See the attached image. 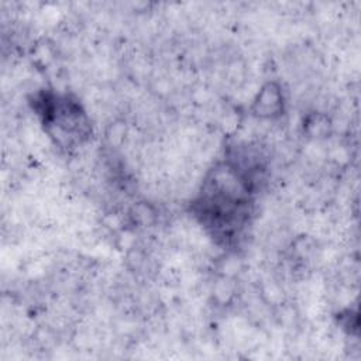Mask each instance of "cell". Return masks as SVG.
<instances>
[{"mask_svg": "<svg viewBox=\"0 0 361 361\" xmlns=\"http://www.w3.org/2000/svg\"><path fill=\"white\" fill-rule=\"evenodd\" d=\"M251 190L250 176L233 162L209 172L192 210L219 244L234 245L241 238L252 214Z\"/></svg>", "mask_w": 361, "mask_h": 361, "instance_id": "cell-1", "label": "cell"}, {"mask_svg": "<svg viewBox=\"0 0 361 361\" xmlns=\"http://www.w3.org/2000/svg\"><path fill=\"white\" fill-rule=\"evenodd\" d=\"M44 124L56 128L58 135L68 137L71 140L80 138L87 134V121L80 106L69 97H58L55 94H42L38 99Z\"/></svg>", "mask_w": 361, "mask_h": 361, "instance_id": "cell-2", "label": "cell"}]
</instances>
